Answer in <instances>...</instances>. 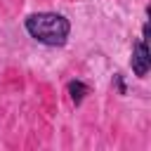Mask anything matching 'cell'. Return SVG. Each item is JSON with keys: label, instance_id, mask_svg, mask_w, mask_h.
<instances>
[{"label": "cell", "instance_id": "obj_2", "mask_svg": "<svg viewBox=\"0 0 151 151\" xmlns=\"http://www.w3.org/2000/svg\"><path fill=\"white\" fill-rule=\"evenodd\" d=\"M130 66L134 71V76L144 78L149 73V66H151V54H149V47H146V40H137L134 47H132V59H130Z\"/></svg>", "mask_w": 151, "mask_h": 151}, {"label": "cell", "instance_id": "obj_4", "mask_svg": "<svg viewBox=\"0 0 151 151\" xmlns=\"http://www.w3.org/2000/svg\"><path fill=\"white\" fill-rule=\"evenodd\" d=\"M116 85H118V92L125 94V85H123V76L120 73H116Z\"/></svg>", "mask_w": 151, "mask_h": 151}, {"label": "cell", "instance_id": "obj_1", "mask_svg": "<svg viewBox=\"0 0 151 151\" xmlns=\"http://www.w3.org/2000/svg\"><path fill=\"white\" fill-rule=\"evenodd\" d=\"M26 31L31 38H35L38 42L47 45V47H61L71 33V24L66 17L57 14V12H38L26 17L24 21Z\"/></svg>", "mask_w": 151, "mask_h": 151}, {"label": "cell", "instance_id": "obj_5", "mask_svg": "<svg viewBox=\"0 0 151 151\" xmlns=\"http://www.w3.org/2000/svg\"><path fill=\"white\" fill-rule=\"evenodd\" d=\"M142 35H144L142 40H146V38H149V24H144V28H142Z\"/></svg>", "mask_w": 151, "mask_h": 151}, {"label": "cell", "instance_id": "obj_3", "mask_svg": "<svg viewBox=\"0 0 151 151\" xmlns=\"http://www.w3.org/2000/svg\"><path fill=\"white\" fill-rule=\"evenodd\" d=\"M68 94H71V101L78 106V104H83V99H85V94L90 92V87L85 85V83H80V80H71L68 83Z\"/></svg>", "mask_w": 151, "mask_h": 151}]
</instances>
